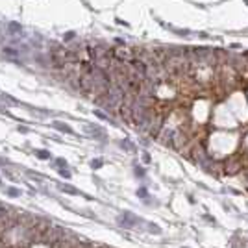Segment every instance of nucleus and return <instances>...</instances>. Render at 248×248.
Wrapping results in <instances>:
<instances>
[{
	"label": "nucleus",
	"instance_id": "f03ea898",
	"mask_svg": "<svg viewBox=\"0 0 248 248\" xmlns=\"http://www.w3.org/2000/svg\"><path fill=\"white\" fill-rule=\"evenodd\" d=\"M59 189L65 191V193H69V194H80L78 189H74V187H70V185H59Z\"/></svg>",
	"mask_w": 248,
	"mask_h": 248
},
{
	"label": "nucleus",
	"instance_id": "0eeeda50",
	"mask_svg": "<svg viewBox=\"0 0 248 248\" xmlns=\"http://www.w3.org/2000/svg\"><path fill=\"white\" fill-rule=\"evenodd\" d=\"M150 232H154V233H161V230H159L156 224H150Z\"/></svg>",
	"mask_w": 248,
	"mask_h": 248
},
{
	"label": "nucleus",
	"instance_id": "423d86ee",
	"mask_svg": "<svg viewBox=\"0 0 248 248\" xmlns=\"http://www.w3.org/2000/svg\"><path fill=\"white\" fill-rule=\"evenodd\" d=\"M100 165H102V159H96V161H91V167H93V169H98Z\"/></svg>",
	"mask_w": 248,
	"mask_h": 248
},
{
	"label": "nucleus",
	"instance_id": "6e6552de",
	"mask_svg": "<svg viewBox=\"0 0 248 248\" xmlns=\"http://www.w3.org/2000/svg\"><path fill=\"white\" fill-rule=\"evenodd\" d=\"M59 172H61V176H65V178H69V176H70V172H69V170H65V169H61Z\"/></svg>",
	"mask_w": 248,
	"mask_h": 248
},
{
	"label": "nucleus",
	"instance_id": "20e7f679",
	"mask_svg": "<svg viewBox=\"0 0 248 248\" xmlns=\"http://www.w3.org/2000/svg\"><path fill=\"white\" fill-rule=\"evenodd\" d=\"M6 193L11 194V196H20V191H19V189H13V187H8V189H6Z\"/></svg>",
	"mask_w": 248,
	"mask_h": 248
},
{
	"label": "nucleus",
	"instance_id": "f257e3e1",
	"mask_svg": "<svg viewBox=\"0 0 248 248\" xmlns=\"http://www.w3.org/2000/svg\"><path fill=\"white\" fill-rule=\"evenodd\" d=\"M52 126L57 128V130H61V132H67V133H72V128L67 126V124H63V122H52Z\"/></svg>",
	"mask_w": 248,
	"mask_h": 248
},
{
	"label": "nucleus",
	"instance_id": "1a4fd4ad",
	"mask_svg": "<svg viewBox=\"0 0 248 248\" xmlns=\"http://www.w3.org/2000/svg\"><path fill=\"white\" fill-rule=\"evenodd\" d=\"M72 37H74V33H72V32H69L67 35H65V39H67V41H70V39H72Z\"/></svg>",
	"mask_w": 248,
	"mask_h": 248
},
{
	"label": "nucleus",
	"instance_id": "39448f33",
	"mask_svg": "<svg viewBox=\"0 0 248 248\" xmlns=\"http://www.w3.org/2000/svg\"><path fill=\"white\" fill-rule=\"evenodd\" d=\"M4 54H8L9 57H15V56H17V50H15V48H9V46H8V48H4Z\"/></svg>",
	"mask_w": 248,
	"mask_h": 248
},
{
	"label": "nucleus",
	"instance_id": "7ed1b4c3",
	"mask_svg": "<svg viewBox=\"0 0 248 248\" xmlns=\"http://www.w3.org/2000/svg\"><path fill=\"white\" fill-rule=\"evenodd\" d=\"M35 154H37L39 159H50V152H46V150H37Z\"/></svg>",
	"mask_w": 248,
	"mask_h": 248
}]
</instances>
